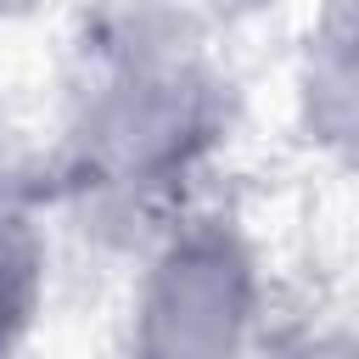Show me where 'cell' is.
<instances>
[{
    "label": "cell",
    "instance_id": "1",
    "mask_svg": "<svg viewBox=\"0 0 359 359\" xmlns=\"http://www.w3.org/2000/svg\"><path fill=\"white\" fill-rule=\"evenodd\" d=\"M241 264L219 241L180 247L146 303V359H224L241 325Z\"/></svg>",
    "mask_w": 359,
    "mask_h": 359
},
{
    "label": "cell",
    "instance_id": "2",
    "mask_svg": "<svg viewBox=\"0 0 359 359\" xmlns=\"http://www.w3.org/2000/svg\"><path fill=\"white\" fill-rule=\"evenodd\" d=\"M314 101H320V118L337 123V129H353L359 123V6L337 11L325 39H320V67H314Z\"/></svg>",
    "mask_w": 359,
    "mask_h": 359
},
{
    "label": "cell",
    "instance_id": "3",
    "mask_svg": "<svg viewBox=\"0 0 359 359\" xmlns=\"http://www.w3.org/2000/svg\"><path fill=\"white\" fill-rule=\"evenodd\" d=\"M28 297H34V241L11 213H0V353L11 348Z\"/></svg>",
    "mask_w": 359,
    "mask_h": 359
},
{
    "label": "cell",
    "instance_id": "4",
    "mask_svg": "<svg viewBox=\"0 0 359 359\" xmlns=\"http://www.w3.org/2000/svg\"><path fill=\"white\" fill-rule=\"evenodd\" d=\"M0 6H11V0H0Z\"/></svg>",
    "mask_w": 359,
    "mask_h": 359
}]
</instances>
